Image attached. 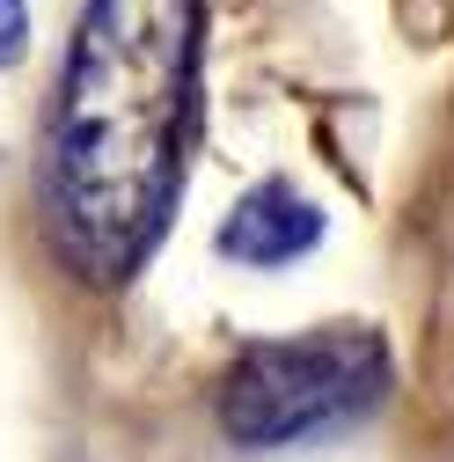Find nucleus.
I'll return each instance as SVG.
<instances>
[{"label":"nucleus","mask_w":454,"mask_h":462,"mask_svg":"<svg viewBox=\"0 0 454 462\" xmlns=\"http://www.w3.org/2000/svg\"><path fill=\"white\" fill-rule=\"evenodd\" d=\"M198 0H88L44 125V220L88 286L132 279L184 184Z\"/></svg>","instance_id":"obj_1"},{"label":"nucleus","mask_w":454,"mask_h":462,"mask_svg":"<svg viewBox=\"0 0 454 462\" xmlns=\"http://www.w3.org/2000/svg\"><path fill=\"white\" fill-rule=\"evenodd\" d=\"M388 396V345L367 323L250 337L220 374V426L235 448H301L367 419Z\"/></svg>","instance_id":"obj_2"},{"label":"nucleus","mask_w":454,"mask_h":462,"mask_svg":"<svg viewBox=\"0 0 454 462\" xmlns=\"http://www.w3.org/2000/svg\"><path fill=\"white\" fill-rule=\"evenodd\" d=\"M322 243V213L294 191V184H257L235 199V213L220 220V257H235L250 272H278V264H294Z\"/></svg>","instance_id":"obj_3"},{"label":"nucleus","mask_w":454,"mask_h":462,"mask_svg":"<svg viewBox=\"0 0 454 462\" xmlns=\"http://www.w3.org/2000/svg\"><path fill=\"white\" fill-rule=\"evenodd\" d=\"M30 44V0H0V67H15Z\"/></svg>","instance_id":"obj_4"}]
</instances>
